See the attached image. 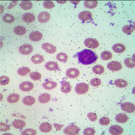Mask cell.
<instances>
[{"instance_id": "4", "label": "cell", "mask_w": 135, "mask_h": 135, "mask_svg": "<svg viewBox=\"0 0 135 135\" xmlns=\"http://www.w3.org/2000/svg\"><path fill=\"white\" fill-rule=\"evenodd\" d=\"M33 51V47L30 44H25L22 45L19 48V51L20 54L23 55H29Z\"/></svg>"}, {"instance_id": "38", "label": "cell", "mask_w": 135, "mask_h": 135, "mask_svg": "<svg viewBox=\"0 0 135 135\" xmlns=\"http://www.w3.org/2000/svg\"><path fill=\"white\" fill-rule=\"evenodd\" d=\"M30 77L33 80H39L41 78V74L39 72H33L30 74Z\"/></svg>"}, {"instance_id": "8", "label": "cell", "mask_w": 135, "mask_h": 135, "mask_svg": "<svg viewBox=\"0 0 135 135\" xmlns=\"http://www.w3.org/2000/svg\"><path fill=\"white\" fill-rule=\"evenodd\" d=\"M34 88V84L33 83H32L31 82L26 81L20 84V89L22 91H25V92H27V91H30L31 90H32Z\"/></svg>"}, {"instance_id": "29", "label": "cell", "mask_w": 135, "mask_h": 135, "mask_svg": "<svg viewBox=\"0 0 135 135\" xmlns=\"http://www.w3.org/2000/svg\"><path fill=\"white\" fill-rule=\"evenodd\" d=\"M26 32V28L22 26H18L14 28V33L17 35H24Z\"/></svg>"}, {"instance_id": "12", "label": "cell", "mask_w": 135, "mask_h": 135, "mask_svg": "<svg viewBox=\"0 0 135 135\" xmlns=\"http://www.w3.org/2000/svg\"><path fill=\"white\" fill-rule=\"evenodd\" d=\"M50 14L46 12H42L38 16V21L41 23H46L50 19Z\"/></svg>"}, {"instance_id": "16", "label": "cell", "mask_w": 135, "mask_h": 135, "mask_svg": "<svg viewBox=\"0 0 135 135\" xmlns=\"http://www.w3.org/2000/svg\"><path fill=\"white\" fill-rule=\"evenodd\" d=\"M45 67L46 68V69L48 70L53 71V70H56L59 69V66L57 64V62L55 61H48L45 64Z\"/></svg>"}, {"instance_id": "27", "label": "cell", "mask_w": 135, "mask_h": 135, "mask_svg": "<svg viewBox=\"0 0 135 135\" xmlns=\"http://www.w3.org/2000/svg\"><path fill=\"white\" fill-rule=\"evenodd\" d=\"M20 8L25 10H28L31 9L32 8V3L31 2L29 1H23L20 3Z\"/></svg>"}, {"instance_id": "31", "label": "cell", "mask_w": 135, "mask_h": 135, "mask_svg": "<svg viewBox=\"0 0 135 135\" xmlns=\"http://www.w3.org/2000/svg\"><path fill=\"white\" fill-rule=\"evenodd\" d=\"M93 71L95 74H102L104 72L105 70L103 66H102L101 65H96L93 68Z\"/></svg>"}, {"instance_id": "39", "label": "cell", "mask_w": 135, "mask_h": 135, "mask_svg": "<svg viewBox=\"0 0 135 135\" xmlns=\"http://www.w3.org/2000/svg\"><path fill=\"white\" fill-rule=\"evenodd\" d=\"M9 78L6 76H2L0 77V84L1 85H6L9 84Z\"/></svg>"}, {"instance_id": "5", "label": "cell", "mask_w": 135, "mask_h": 135, "mask_svg": "<svg viewBox=\"0 0 135 135\" xmlns=\"http://www.w3.org/2000/svg\"><path fill=\"white\" fill-rule=\"evenodd\" d=\"M84 45L89 48L95 49V48H97L99 46V43L95 38H86V40L84 41Z\"/></svg>"}, {"instance_id": "50", "label": "cell", "mask_w": 135, "mask_h": 135, "mask_svg": "<svg viewBox=\"0 0 135 135\" xmlns=\"http://www.w3.org/2000/svg\"><path fill=\"white\" fill-rule=\"evenodd\" d=\"M1 8H2V11H1V14H2V12H3V7L2 6H1Z\"/></svg>"}, {"instance_id": "22", "label": "cell", "mask_w": 135, "mask_h": 135, "mask_svg": "<svg viewBox=\"0 0 135 135\" xmlns=\"http://www.w3.org/2000/svg\"><path fill=\"white\" fill-rule=\"evenodd\" d=\"M115 120L119 123H126L128 120V117L124 114H118L115 116Z\"/></svg>"}, {"instance_id": "32", "label": "cell", "mask_w": 135, "mask_h": 135, "mask_svg": "<svg viewBox=\"0 0 135 135\" xmlns=\"http://www.w3.org/2000/svg\"><path fill=\"white\" fill-rule=\"evenodd\" d=\"M134 31V25H126L122 28V31L126 34H131Z\"/></svg>"}, {"instance_id": "11", "label": "cell", "mask_w": 135, "mask_h": 135, "mask_svg": "<svg viewBox=\"0 0 135 135\" xmlns=\"http://www.w3.org/2000/svg\"><path fill=\"white\" fill-rule=\"evenodd\" d=\"M92 14L89 11H83L78 14V18L82 21H87L92 18Z\"/></svg>"}, {"instance_id": "1", "label": "cell", "mask_w": 135, "mask_h": 135, "mask_svg": "<svg viewBox=\"0 0 135 135\" xmlns=\"http://www.w3.org/2000/svg\"><path fill=\"white\" fill-rule=\"evenodd\" d=\"M97 54L89 49H84L78 54V61L84 65L92 64L97 61Z\"/></svg>"}, {"instance_id": "51", "label": "cell", "mask_w": 135, "mask_h": 135, "mask_svg": "<svg viewBox=\"0 0 135 135\" xmlns=\"http://www.w3.org/2000/svg\"><path fill=\"white\" fill-rule=\"evenodd\" d=\"M71 3H79V2H72V1H71Z\"/></svg>"}, {"instance_id": "7", "label": "cell", "mask_w": 135, "mask_h": 135, "mask_svg": "<svg viewBox=\"0 0 135 135\" xmlns=\"http://www.w3.org/2000/svg\"><path fill=\"white\" fill-rule=\"evenodd\" d=\"M108 68L109 70L112 71H119L122 68V65L118 61H113L108 63Z\"/></svg>"}, {"instance_id": "43", "label": "cell", "mask_w": 135, "mask_h": 135, "mask_svg": "<svg viewBox=\"0 0 135 135\" xmlns=\"http://www.w3.org/2000/svg\"><path fill=\"white\" fill-rule=\"evenodd\" d=\"M90 83L93 86H99L101 84V81L99 78H93L92 80H91V82H90Z\"/></svg>"}, {"instance_id": "3", "label": "cell", "mask_w": 135, "mask_h": 135, "mask_svg": "<svg viewBox=\"0 0 135 135\" xmlns=\"http://www.w3.org/2000/svg\"><path fill=\"white\" fill-rule=\"evenodd\" d=\"M79 132H80V129L75 125L68 126V127L65 128L64 130V134L68 135H76L79 134Z\"/></svg>"}, {"instance_id": "6", "label": "cell", "mask_w": 135, "mask_h": 135, "mask_svg": "<svg viewBox=\"0 0 135 135\" xmlns=\"http://www.w3.org/2000/svg\"><path fill=\"white\" fill-rule=\"evenodd\" d=\"M121 108L123 111L127 113H133L135 110V106L133 103L130 102H125L122 103L121 105Z\"/></svg>"}, {"instance_id": "49", "label": "cell", "mask_w": 135, "mask_h": 135, "mask_svg": "<svg viewBox=\"0 0 135 135\" xmlns=\"http://www.w3.org/2000/svg\"><path fill=\"white\" fill-rule=\"evenodd\" d=\"M57 3H66V1H64V2H60V1H57Z\"/></svg>"}, {"instance_id": "20", "label": "cell", "mask_w": 135, "mask_h": 135, "mask_svg": "<svg viewBox=\"0 0 135 135\" xmlns=\"http://www.w3.org/2000/svg\"><path fill=\"white\" fill-rule=\"evenodd\" d=\"M22 19L25 22H28V23H31L35 20V16L31 13H26L22 16Z\"/></svg>"}, {"instance_id": "42", "label": "cell", "mask_w": 135, "mask_h": 135, "mask_svg": "<svg viewBox=\"0 0 135 135\" xmlns=\"http://www.w3.org/2000/svg\"><path fill=\"white\" fill-rule=\"evenodd\" d=\"M99 123L100 124L103 125V126H107L110 123V120L108 117H103L100 119Z\"/></svg>"}, {"instance_id": "28", "label": "cell", "mask_w": 135, "mask_h": 135, "mask_svg": "<svg viewBox=\"0 0 135 135\" xmlns=\"http://www.w3.org/2000/svg\"><path fill=\"white\" fill-rule=\"evenodd\" d=\"M31 61L34 64H41L44 61V58L41 55L37 54V55H33L31 58Z\"/></svg>"}, {"instance_id": "34", "label": "cell", "mask_w": 135, "mask_h": 135, "mask_svg": "<svg viewBox=\"0 0 135 135\" xmlns=\"http://www.w3.org/2000/svg\"><path fill=\"white\" fill-rule=\"evenodd\" d=\"M101 57L102 60H109L110 59H112V54L110 51H105L101 54Z\"/></svg>"}, {"instance_id": "35", "label": "cell", "mask_w": 135, "mask_h": 135, "mask_svg": "<svg viewBox=\"0 0 135 135\" xmlns=\"http://www.w3.org/2000/svg\"><path fill=\"white\" fill-rule=\"evenodd\" d=\"M97 4L98 3L96 1H86L84 3V6L87 8H91V9H93L95 7H97Z\"/></svg>"}, {"instance_id": "37", "label": "cell", "mask_w": 135, "mask_h": 135, "mask_svg": "<svg viewBox=\"0 0 135 135\" xmlns=\"http://www.w3.org/2000/svg\"><path fill=\"white\" fill-rule=\"evenodd\" d=\"M56 58L58 61H61V62H66L68 60V56L67 54H64V53H60L57 55L56 56Z\"/></svg>"}, {"instance_id": "47", "label": "cell", "mask_w": 135, "mask_h": 135, "mask_svg": "<svg viewBox=\"0 0 135 135\" xmlns=\"http://www.w3.org/2000/svg\"><path fill=\"white\" fill-rule=\"evenodd\" d=\"M17 3H18V2H17V1H16V2H12L10 3V5H9V6H8V9H12V8H13L14 7H15L16 6Z\"/></svg>"}, {"instance_id": "15", "label": "cell", "mask_w": 135, "mask_h": 135, "mask_svg": "<svg viewBox=\"0 0 135 135\" xmlns=\"http://www.w3.org/2000/svg\"><path fill=\"white\" fill-rule=\"evenodd\" d=\"M39 130L45 133H48L52 130V126L49 123L43 122L41 124L40 126H39Z\"/></svg>"}, {"instance_id": "24", "label": "cell", "mask_w": 135, "mask_h": 135, "mask_svg": "<svg viewBox=\"0 0 135 135\" xmlns=\"http://www.w3.org/2000/svg\"><path fill=\"white\" fill-rule=\"evenodd\" d=\"M20 99V95L18 94H12L9 95L7 98V101L10 103H17Z\"/></svg>"}, {"instance_id": "19", "label": "cell", "mask_w": 135, "mask_h": 135, "mask_svg": "<svg viewBox=\"0 0 135 135\" xmlns=\"http://www.w3.org/2000/svg\"><path fill=\"white\" fill-rule=\"evenodd\" d=\"M61 91L64 93H69L71 91V85L67 81H63L61 83Z\"/></svg>"}, {"instance_id": "30", "label": "cell", "mask_w": 135, "mask_h": 135, "mask_svg": "<svg viewBox=\"0 0 135 135\" xmlns=\"http://www.w3.org/2000/svg\"><path fill=\"white\" fill-rule=\"evenodd\" d=\"M134 55H133L132 58H126L124 60V64L126 66H127L129 68H134L135 63H134Z\"/></svg>"}, {"instance_id": "18", "label": "cell", "mask_w": 135, "mask_h": 135, "mask_svg": "<svg viewBox=\"0 0 135 135\" xmlns=\"http://www.w3.org/2000/svg\"><path fill=\"white\" fill-rule=\"evenodd\" d=\"M57 83H55L54 81H51V80H48V81L45 82L43 84V87L45 89L47 90H51V89H55L57 86Z\"/></svg>"}, {"instance_id": "45", "label": "cell", "mask_w": 135, "mask_h": 135, "mask_svg": "<svg viewBox=\"0 0 135 135\" xmlns=\"http://www.w3.org/2000/svg\"><path fill=\"white\" fill-rule=\"evenodd\" d=\"M43 6H44V8H47V9H51V8L55 6V5H54V3L53 2L46 1V2H44V3H43Z\"/></svg>"}, {"instance_id": "41", "label": "cell", "mask_w": 135, "mask_h": 135, "mask_svg": "<svg viewBox=\"0 0 135 135\" xmlns=\"http://www.w3.org/2000/svg\"><path fill=\"white\" fill-rule=\"evenodd\" d=\"M96 132H95V129L93 128H87L83 131V134L84 135H94L95 134Z\"/></svg>"}, {"instance_id": "48", "label": "cell", "mask_w": 135, "mask_h": 135, "mask_svg": "<svg viewBox=\"0 0 135 135\" xmlns=\"http://www.w3.org/2000/svg\"><path fill=\"white\" fill-rule=\"evenodd\" d=\"M54 125V126L55 127V128L57 129V130H58V131H60V130L61 129V128L63 127V125L58 124H56V123H55Z\"/></svg>"}, {"instance_id": "23", "label": "cell", "mask_w": 135, "mask_h": 135, "mask_svg": "<svg viewBox=\"0 0 135 135\" xmlns=\"http://www.w3.org/2000/svg\"><path fill=\"white\" fill-rule=\"evenodd\" d=\"M22 102L26 105H32L35 103V99L32 96H27L23 99Z\"/></svg>"}, {"instance_id": "36", "label": "cell", "mask_w": 135, "mask_h": 135, "mask_svg": "<svg viewBox=\"0 0 135 135\" xmlns=\"http://www.w3.org/2000/svg\"><path fill=\"white\" fill-rule=\"evenodd\" d=\"M14 20H15V18H14V16L12 15V14H6L3 16V20L6 23H12L14 21Z\"/></svg>"}, {"instance_id": "44", "label": "cell", "mask_w": 135, "mask_h": 135, "mask_svg": "<svg viewBox=\"0 0 135 135\" xmlns=\"http://www.w3.org/2000/svg\"><path fill=\"white\" fill-rule=\"evenodd\" d=\"M10 129V126L8 125L6 123L1 122L0 123V131L2 132H5V131H8Z\"/></svg>"}, {"instance_id": "9", "label": "cell", "mask_w": 135, "mask_h": 135, "mask_svg": "<svg viewBox=\"0 0 135 135\" xmlns=\"http://www.w3.org/2000/svg\"><path fill=\"white\" fill-rule=\"evenodd\" d=\"M109 132L111 134L113 135L122 134L123 133V129L121 126H118V125H114L109 128Z\"/></svg>"}, {"instance_id": "2", "label": "cell", "mask_w": 135, "mask_h": 135, "mask_svg": "<svg viewBox=\"0 0 135 135\" xmlns=\"http://www.w3.org/2000/svg\"><path fill=\"white\" fill-rule=\"evenodd\" d=\"M89 89V86L87 84L84 83L77 84L75 87V91L79 95H83L88 92Z\"/></svg>"}, {"instance_id": "46", "label": "cell", "mask_w": 135, "mask_h": 135, "mask_svg": "<svg viewBox=\"0 0 135 135\" xmlns=\"http://www.w3.org/2000/svg\"><path fill=\"white\" fill-rule=\"evenodd\" d=\"M88 118H89V120H91V122H95L97 120V114H95V113H93V112H91V113H89L87 114Z\"/></svg>"}, {"instance_id": "21", "label": "cell", "mask_w": 135, "mask_h": 135, "mask_svg": "<svg viewBox=\"0 0 135 135\" xmlns=\"http://www.w3.org/2000/svg\"><path fill=\"white\" fill-rule=\"evenodd\" d=\"M51 100V95L49 93H43L38 97V101L41 103H48Z\"/></svg>"}, {"instance_id": "26", "label": "cell", "mask_w": 135, "mask_h": 135, "mask_svg": "<svg viewBox=\"0 0 135 135\" xmlns=\"http://www.w3.org/2000/svg\"><path fill=\"white\" fill-rule=\"evenodd\" d=\"M12 125L14 128L17 129H22L26 125V123L25 121L21 120H16L13 122Z\"/></svg>"}, {"instance_id": "17", "label": "cell", "mask_w": 135, "mask_h": 135, "mask_svg": "<svg viewBox=\"0 0 135 135\" xmlns=\"http://www.w3.org/2000/svg\"><path fill=\"white\" fill-rule=\"evenodd\" d=\"M112 49L114 51H115V53H118V54H121L123 53L124 51H125L126 50V47L122 43H116L112 47Z\"/></svg>"}, {"instance_id": "10", "label": "cell", "mask_w": 135, "mask_h": 135, "mask_svg": "<svg viewBox=\"0 0 135 135\" xmlns=\"http://www.w3.org/2000/svg\"><path fill=\"white\" fill-rule=\"evenodd\" d=\"M66 76L70 78H76L80 74V71L76 68H70L66 71Z\"/></svg>"}, {"instance_id": "14", "label": "cell", "mask_w": 135, "mask_h": 135, "mask_svg": "<svg viewBox=\"0 0 135 135\" xmlns=\"http://www.w3.org/2000/svg\"><path fill=\"white\" fill-rule=\"evenodd\" d=\"M42 48L49 54H54L56 51V47L54 45L48 43H45L42 45Z\"/></svg>"}, {"instance_id": "40", "label": "cell", "mask_w": 135, "mask_h": 135, "mask_svg": "<svg viewBox=\"0 0 135 135\" xmlns=\"http://www.w3.org/2000/svg\"><path fill=\"white\" fill-rule=\"evenodd\" d=\"M22 134L23 135H36L37 134V132H36L34 129L32 128H28L25 130L23 132H22Z\"/></svg>"}, {"instance_id": "25", "label": "cell", "mask_w": 135, "mask_h": 135, "mask_svg": "<svg viewBox=\"0 0 135 135\" xmlns=\"http://www.w3.org/2000/svg\"><path fill=\"white\" fill-rule=\"evenodd\" d=\"M114 84L119 88H125L128 86V82L124 79H117L114 80Z\"/></svg>"}, {"instance_id": "33", "label": "cell", "mask_w": 135, "mask_h": 135, "mask_svg": "<svg viewBox=\"0 0 135 135\" xmlns=\"http://www.w3.org/2000/svg\"><path fill=\"white\" fill-rule=\"evenodd\" d=\"M31 72V70L29 68L27 67H22L19 68L18 70V74L20 76H26Z\"/></svg>"}, {"instance_id": "13", "label": "cell", "mask_w": 135, "mask_h": 135, "mask_svg": "<svg viewBox=\"0 0 135 135\" xmlns=\"http://www.w3.org/2000/svg\"><path fill=\"white\" fill-rule=\"evenodd\" d=\"M43 38V35L38 31H35V32H32L30 34L29 38L30 40L34 42H37L41 41Z\"/></svg>"}]
</instances>
